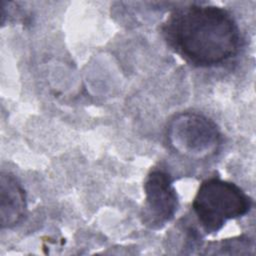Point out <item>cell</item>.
<instances>
[{
  "label": "cell",
  "mask_w": 256,
  "mask_h": 256,
  "mask_svg": "<svg viewBox=\"0 0 256 256\" xmlns=\"http://www.w3.org/2000/svg\"><path fill=\"white\" fill-rule=\"evenodd\" d=\"M166 139L175 153L195 160L215 155L223 140L216 123L197 112L175 115L167 125Z\"/></svg>",
  "instance_id": "3957f363"
},
{
  "label": "cell",
  "mask_w": 256,
  "mask_h": 256,
  "mask_svg": "<svg viewBox=\"0 0 256 256\" xmlns=\"http://www.w3.org/2000/svg\"><path fill=\"white\" fill-rule=\"evenodd\" d=\"M26 193L20 181L10 172H1L0 177V223L1 228H12L26 215Z\"/></svg>",
  "instance_id": "5b68a950"
},
{
  "label": "cell",
  "mask_w": 256,
  "mask_h": 256,
  "mask_svg": "<svg viewBox=\"0 0 256 256\" xmlns=\"http://www.w3.org/2000/svg\"><path fill=\"white\" fill-rule=\"evenodd\" d=\"M144 192L141 221L149 229H161L174 218L179 206L171 175L163 169L151 170L144 182Z\"/></svg>",
  "instance_id": "277c9868"
},
{
  "label": "cell",
  "mask_w": 256,
  "mask_h": 256,
  "mask_svg": "<svg viewBox=\"0 0 256 256\" xmlns=\"http://www.w3.org/2000/svg\"><path fill=\"white\" fill-rule=\"evenodd\" d=\"M252 199L233 182L211 177L200 184L192 210L207 233L219 231L229 220L242 217L252 208Z\"/></svg>",
  "instance_id": "7a4b0ae2"
},
{
  "label": "cell",
  "mask_w": 256,
  "mask_h": 256,
  "mask_svg": "<svg viewBox=\"0 0 256 256\" xmlns=\"http://www.w3.org/2000/svg\"><path fill=\"white\" fill-rule=\"evenodd\" d=\"M201 254L247 255L254 249V241L246 235L210 242Z\"/></svg>",
  "instance_id": "8992f818"
},
{
  "label": "cell",
  "mask_w": 256,
  "mask_h": 256,
  "mask_svg": "<svg viewBox=\"0 0 256 256\" xmlns=\"http://www.w3.org/2000/svg\"><path fill=\"white\" fill-rule=\"evenodd\" d=\"M161 29L169 47L195 67L223 65L236 57L242 46L235 18L216 5L193 3L178 7Z\"/></svg>",
  "instance_id": "6da1fadb"
}]
</instances>
